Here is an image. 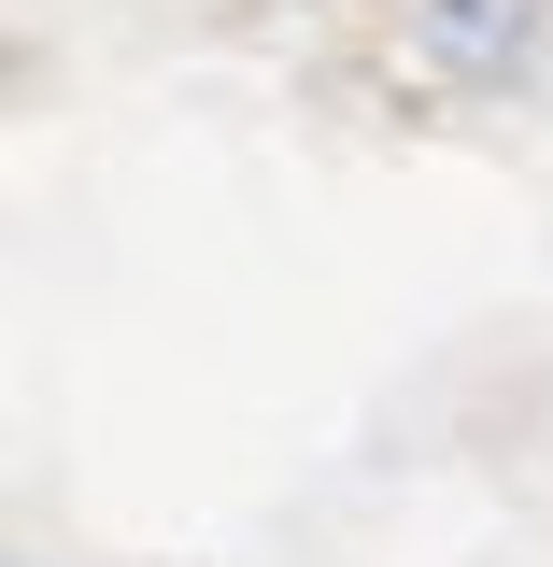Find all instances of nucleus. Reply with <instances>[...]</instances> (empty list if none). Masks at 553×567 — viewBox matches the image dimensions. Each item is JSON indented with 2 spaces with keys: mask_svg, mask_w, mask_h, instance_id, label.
<instances>
[{
  "mask_svg": "<svg viewBox=\"0 0 553 567\" xmlns=\"http://www.w3.org/2000/svg\"><path fill=\"white\" fill-rule=\"evenodd\" d=\"M398 58L440 100H511L553 58V0H398Z\"/></svg>",
  "mask_w": 553,
  "mask_h": 567,
  "instance_id": "f257e3e1",
  "label": "nucleus"
}]
</instances>
